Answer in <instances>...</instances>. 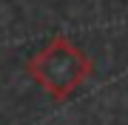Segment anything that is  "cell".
<instances>
[{"instance_id":"cell-1","label":"cell","mask_w":128,"mask_h":125,"mask_svg":"<svg viewBox=\"0 0 128 125\" xmlns=\"http://www.w3.org/2000/svg\"><path fill=\"white\" fill-rule=\"evenodd\" d=\"M32 71L43 83V88H48L54 97H63L86 77L88 65L77 48H71L66 40H57L32 63Z\"/></svg>"}]
</instances>
